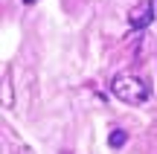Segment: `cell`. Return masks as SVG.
<instances>
[{
    "label": "cell",
    "mask_w": 157,
    "mask_h": 154,
    "mask_svg": "<svg viewBox=\"0 0 157 154\" xmlns=\"http://www.w3.org/2000/svg\"><path fill=\"white\" fill-rule=\"evenodd\" d=\"M111 90H113V96H117L119 102H125V105H143L148 96H151V87H148L137 73H119V76H113Z\"/></svg>",
    "instance_id": "6da1fadb"
},
{
    "label": "cell",
    "mask_w": 157,
    "mask_h": 154,
    "mask_svg": "<svg viewBox=\"0 0 157 154\" xmlns=\"http://www.w3.org/2000/svg\"><path fill=\"white\" fill-rule=\"evenodd\" d=\"M151 21H154V3L151 0H140V3H134L128 9V26L137 29V32L151 26Z\"/></svg>",
    "instance_id": "7a4b0ae2"
},
{
    "label": "cell",
    "mask_w": 157,
    "mask_h": 154,
    "mask_svg": "<svg viewBox=\"0 0 157 154\" xmlns=\"http://www.w3.org/2000/svg\"><path fill=\"white\" fill-rule=\"evenodd\" d=\"M108 143H111V148H122V145L128 143V134H125L122 128H113L111 137H108Z\"/></svg>",
    "instance_id": "3957f363"
},
{
    "label": "cell",
    "mask_w": 157,
    "mask_h": 154,
    "mask_svg": "<svg viewBox=\"0 0 157 154\" xmlns=\"http://www.w3.org/2000/svg\"><path fill=\"white\" fill-rule=\"evenodd\" d=\"M3 108H12V90H9V73H3Z\"/></svg>",
    "instance_id": "277c9868"
},
{
    "label": "cell",
    "mask_w": 157,
    "mask_h": 154,
    "mask_svg": "<svg viewBox=\"0 0 157 154\" xmlns=\"http://www.w3.org/2000/svg\"><path fill=\"white\" fill-rule=\"evenodd\" d=\"M23 3H35V0H23Z\"/></svg>",
    "instance_id": "5b68a950"
}]
</instances>
